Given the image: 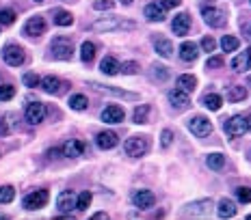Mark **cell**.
I'll return each mask as SVG.
<instances>
[{"instance_id":"cell-1","label":"cell","mask_w":251,"mask_h":220,"mask_svg":"<svg viewBox=\"0 0 251 220\" xmlns=\"http://www.w3.org/2000/svg\"><path fill=\"white\" fill-rule=\"evenodd\" d=\"M137 24L124 18H102L91 24V30L96 33H113V30H134Z\"/></svg>"},{"instance_id":"cell-2","label":"cell","mask_w":251,"mask_h":220,"mask_svg":"<svg viewBox=\"0 0 251 220\" xmlns=\"http://www.w3.org/2000/svg\"><path fill=\"white\" fill-rule=\"evenodd\" d=\"M50 50H52V56H54V59L70 61L72 52H74V44H72V39H67V37H56V39L52 41Z\"/></svg>"},{"instance_id":"cell-3","label":"cell","mask_w":251,"mask_h":220,"mask_svg":"<svg viewBox=\"0 0 251 220\" xmlns=\"http://www.w3.org/2000/svg\"><path fill=\"white\" fill-rule=\"evenodd\" d=\"M201 18L203 22L208 26H212V28H223V26L227 24V15L223 9L219 7H203L201 9Z\"/></svg>"},{"instance_id":"cell-4","label":"cell","mask_w":251,"mask_h":220,"mask_svg":"<svg viewBox=\"0 0 251 220\" xmlns=\"http://www.w3.org/2000/svg\"><path fill=\"white\" fill-rule=\"evenodd\" d=\"M150 149V140L145 138V136H132V138H128L124 143V151L128 155H132V158H141V155H145Z\"/></svg>"},{"instance_id":"cell-5","label":"cell","mask_w":251,"mask_h":220,"mask_svg":"<svg viewBox=\"0 0 251 220\" xmlns=\"http://www.w3.org/2000/svg\"><path fill=\"white\" fill-rule=\"evenodd\" d=\"M223 130H226L227 136H232V138H238V136H243L247 132V117H243V114H234V117L226 119V123H223Z\"/></svg>"},{"instance_id":"cell-6","label":"cell","mask_w":251,"mask_h":220,"mask_svg":"<svg viewBox=\"0 0 251 220\" xmlns=\"http://www.w3.org/2000/svg\"><path fill=\"white\" fill-rule=\"evenodd\" d=\"M188 130L197 136V138H206L212 134V123L210 119H206L203 114H195L193 119H188Z\"/></svg>"},{"instance_id":"cell-7","label":"cell","mask_w":251,"mask_h":220,"mask_svg":"<svg viewBox=\"0 0 251 220\" xmlns=\"http://www.w3.org/2000/svg\"><path fill=\"white\" fill-rule=\"evenodd\" d=\"M48 190H35V192H28L24 198H22V205L24 209H41V207H46V203H48Z\"/></svg>"},{"instance_id":"cell-8","label":"cell","mask_w":251,"mask_h":220,"mask_svg":"<svg viewBox=\"0 0 251 220\" xmlns=\"http://www.w3.org/2000/svg\"><path fill=\"white\" fill-rule=\"evenodd\" d=\"M212 212V201L210 198H203V201H197V203H191V205L184 207L182 216L186 218H201V216H208Z\"/></svg>"},{"instance_id":"cell-9","label":"cell","mask_w":251,"mask_h":220,"mask_svg":"<svg viewBox=\"0 0 251 220\" xmlns=\"http://www.w3.org/2000/svg\"><path fill=\"white\" fill-rule=\"evenodd\" d=\"M2 59H4L7 65L20 67L24 63V50L20 48V45H15V44H9V45H4L2 48Z\"/></svg>"},{"instance_id":"cell-10","label":"cell","mask_w":251,"mask_h":220,"mask_svg":"<svg viewBox=\"0 0 251 220\" xmlns=\"http://www.w3.org/2000/svg\"><path fill=\"white\" fill-rule=\"evenodd\" d=\"M46 104H41V102H33V104H28L26 106V112H24V117H26V121H28L30 125H37L41 123L46 119Z\"/></svg>"},{"instance_id":"cell-11","label":"cell","mask_w":251,"mask_h":220,"mask_svg":"<svg viewBox=\"0 0 251 220\" xmlns=\"http://www.w3.org/2000/svg\"><path fill=\"white\" fill-rule=\"evenodd\" d=\"M76 203H78V197L72 190H63V192H59V197H56V207H59V212H63V214H72Z\"/></svg>"},{"instance_id":"cell-12","label":"cell","mask_w":251,"mask_h":220,"mask_svg":"<svg viewBox=\"0 0 251 220\" xmlns=\"http://www.w3.org/2000/svg\"><path fill=\"white\" fill-rule=\"evenodd\" d=\"M89 87L100 91V93H106V95H117V97H124V99H139L137 93H130V91H124V88H115V87H106V85H100V82H89Z\"/></svg>"},{"instance_id":"cell-13","label":"cell","mask_w":251,"mask_h":220,"mask_svg":"<svg viewBox=\"0 0 251 220\" xmlns=\"http://www.w3.org/2000/svg\"><path fill=\"white\" fill-rule=\"evenodd\" d=\"M132 203H134V207H139V209H150V207H154L156 197L151 190H134Z\"/></svg>"},{"instance_id":"cell-14","label":"cell","mask_w":251,"mask_h":220,"mask_svg":"<svg viewBox=\"0 0 251 220\" xmlns=\"http://www.w3.org/2000/svg\"><path fill=\"white\" fill-rule=\"evenodd\" d=\"M169 102L171 106L177 108V110H186L188 106H191V97H188V91H184V88H174V91H169Z\"/></svg>"},{"instance_id":"cell-15","label":"cell","mask_w":251,"mask_h":220,"mask_svg":"<svg viewBox=\"0 0 251 220\" xmlns=\"http://www.w3.org/2000/svg\"><path fill=\"white\" fill-rule=\"evenodd\" d=\"M24 33L28 37H39L46 33V20L41 18V15H33V18H28V22L24 24Z\"/></svg>"},{"instance_id":"cell-16","label":"cell","mask_w":251,"mask_h":220,"mask_svg":"<svg viewBox=\"0 0 251 220\" xmlns=\"http://www.w3.org/2000/svg\"><path fill=\"white\" fill-rule=\"evenodd\" d=\"M126 117L124 108L117 106V104H111V106H106L102 110V121L104 123H122Z\"/></svg>"},{"instance_id":"cell-17","label":"cell","mask_w":251,"mask_h":220,"mask_svg":"<svg viewBox=\"0 0 251 220\" xmlns=\"http://www.w3.org/2000/svg\"><path fill=\"white\" fill-rule=\"evenodd\" d=\"M171 28L180 37L188 35V30H191V18H188V13H177L174 18V22H171Z\"/></svg>"},{"instance_id":"cell-18","label":"cell","mask_w":251,"mask_h":220,"mask_svg":"<svg viewBox=\"0 0 251 220\" xmlns=\"http://www.w3.org/2000/svg\"><path fill=\"white\" fill-rule=\"evenodd\" d=\"M61 151L65 158H78V155H82V151H85V143H82V140H67V143H63Z\"/></svg>"},{"instance_id":"cell-19","label":"cell","mask_w":251,"mask_h":220,"mask_svg":"<svg viewBox=\"0 0 251 220\" xmlns=\"http://www.w3.org/2000/svg\"><path fill=\"white\" fill-rule=\"evenodd\" d=\"M143 13H145V18H148L150 22H163L165 20V7L163 4H158V2H150L148 7L143 9Z\"/></svg>"},{"instance_id":"cell-20","label":"cell","mask_w":251,"mask_h":220,"mask_svg":"<svg viewBox=\"0 0 251 220\" xmlns=\"http://www.w3.org/2000/svg\"><path fill=\"white\" fill-rule=\"evenodd\" d=\"M96 143H98V147H100V149L106 151V149H113V147L119 143V138H117V134H115V132L106 130V132H100V134H98Z\"/></svg>"},{"instance_id":"cell-21","label":"cell","mask_w":251,"mask_h":220,"mask_svg":"<svg viewBox=\"0 0 251 220\" xmlns=\"http://www.w3.org/2000/svg\"><path fill=\"white\" fill-rule=\"evenodd\" d=\"M154 48L163 59H171V56H174V44H171L169 39H165V37H156Z\"/></svg>"},{"instance_id":"cell-22","label":"cell","mask_w":251,"mask_h":220,"mask_svg":"<svg viewBox=\"0 0 251 220\" xmlns=\"http://www.w3.org/2000/svg\"><path fill=\"white\" fill-rule=\"evenodd\" d=\"M41 88H44L48 95H56V93L63 91V82L56 76H46L44 80H41Z\"/></svg>"},{"instance_id":"cell-23","label":"cell","mask_w":251,"mask_h":220,"mask_svg":"<svg viewBox=\"0 0 251 220\" xmlns=\"http://www.w3.org/2000/svg\"><path fill=\"white\" fill-rule=\"evenodd\" d=\"M100 69H102V73H106V76H115V73L122 71V65L117 63L115 56H104L100 63Z\"/></svg>"},{"instance_id":"cell-24","label":"cell","mask_w":251,"mask_h":220,"mask_svg":"<svg viewBox=\"0 0 251 220\" xmlns=\"http://www.w3.org/2000/svg\"><path fill=\"white\" fill-rule=\"evenodd\" d=\"M197 45L193 44V41H184V44L180 45V59L182 61H186V63H191V61H195L197 59Z\"/></svg>"},{"instance_id":"cell-25","label":"cell","mask_w":251,"mask_h":220,"mask_svg":"<svg viewBox=\"0 0 251 220\" xmlns=\"http://www.w3.org/2000/svg\"><path fill=\"white\" fill-rule=\"evenodd\" d=\"M177 87L180 88H184V91H195L197 88V78L195 76H191V73H182L180 78H177Z\"/></svg>"},{"instance_id":"cell-26","label":"cell","mask_w":251,"mask_h":220,"mask_svg":"<svg viewBox=\"0 0 251 220\" xmlns=\"http://www.w3.org/2000/svg\"><path fill=\"white\" fill-rule=\"evenodd\" d=\"M251 67V63H249V56H247V52H243V54H238V56H234L232 59V69L234 71H247Z\"/></svg>"},{"instance_id":"cell-27","label":"cell","mask_w":251,"mask_h":220,"mask_svg":"<svg viewBox=\"0 0 251 220\" xmlns=\"http://www.w3.org/2000/svg\"><path fill=\"white\" fill-rule=\"evenodd\" d=\"M219 216H221V218H232V216H236V205H234L229 198H223V201L219 203Z\"/></svg>"},{"instance_id":"cell-28","label":"cell","mask_w":251,"mask_h":220,"mask_svg":"<svg viewBox=\"0 0 251 220\" xmlns=\"http://www.w3.org/2000/svg\"><path fill=\"white\" fill-rule=\"evenodd\" d=\"M245 97H247V88H245V87L236 85V87H229V88H227V99H229L232 104L243 102Z\"/></svg>"},{"instance_id":"cell-29","label":"cell","mask_w":251,"mask_h":220,"mask_svg":"<svg viewBox=\"0 0 251 220\" xmlns=\"http://www.w3.org/2000/svg\"><path fill=\"white\" fill-rule=\"evenodd\" d=\"M206 164H208V169H212V171H221L223 166H226V155L223 154H210L206 158Z\"/></svg>"},{"instance_id":"cell-30","label":"cell","mask_w":251,"mask_h":220,"mask_svg":"<svg viewBox=\"0 0 251 220\" xmlns=\"http://www.w3.org/2000/svg\"><path fill=\"white\" fill-rule=\"evenodd\" d=\"M54 24L56 26H72L74 24V18H72V13L65 11V9H56L54 11Z\"/></svg>"},{"instance_id":"cell-31","label":"cell","mask_w":251,"mask_h":220,"mask_svg":"<svg viewBox=\"0 0 251 220\" xmlns=\"http://www.w3.org/2000/svg\"><path fill=\"white\" fill-rule=\"evenodd\" d=\"M80 59L82 63H91L96 59V44H91V41H85L80 48Z\"/></svg>"},{"instance_id":"cell-32","label":"cell","mask_w":251,"mask_h":220,"mask_svg":"<svg viewBox=\"0 0 251 220\" xmlns=\"http://www.w3.org/2000/svg\"><path fill=\"white\" fill-rule=\"evenodd\" d=\"M203 106L208 110H219L223 106V99H221V95H217V93H208V95L203 97Z\"/></svg>"},{"instance_id":"cell-33","label":"cell","mask_w":251,"mask_h":220,"mask_svg":"<svg viewBox=\"0 0 251 220\" xmlns=\"http://www.w3.org/2000/svg\"><path fill=\"white\" fill-rule=\"evenodd\" d=\"M67 104H70L72 110H85L89 106V99L85 95H80V93H76V95L70 97V102H67Z\"/></svg>"},{"instance_id":"cell-34","label":"cell","mask_w":251,"mask_h":220,"mask_svg":"<svg viewBox=\"0 0 251 220\" xmlns=\"http://www.w3.org/2000/svg\"><path fill=\"white\" fill-rule=\"evenodd\" d=\"M238 45H240V41L236 39V37H232V35H226L221 39V48L223 52H236L238 50Z\"/></svg>"},{"instance_id":"cell-35","label":"cell","mask_w":251,"mask_h":220,"mask_svg":"<svg viewBox=\"0 0 251 220\" xmlns=\"http://www.w3.org/2000/svg\"><path fill=\"white\" fill-rule=\"evenodd\" d=\"M148 114H150V106L148 104H143V106H137L134 108V123H145L148 121Z\"/></svg>"},{"instance_id":"cell-36","label":"cell","mask_w":251,"mask_h":220,"mask_svg":"<svg viewBox=\"0 0 251 220\" xmlns=\"http://www.w3.org/2000/svg\"><path fill=\"white\" fill-rule=\"evenodd\" d=\"M89 205H91V192L85 190L78 195V203H76V209L78 212H85V209H89Z\"/></svg>"},{"instance_id":"cell-37","label":"cell","mask_w":251,"mask_h":220,"mask_svg":"<svg viewBox=\"0 0 251 220\" xmlns=\"http://www.w3.org/2000/svg\"><path fill=\"white\" fill-rule=\"evenodd\" d=\"M13 22H15V11L13 9H0V24L11 26Z\"/></svg>"},{"instance_id":"cell-38","label":"cell","mask_w":251,"mask_h":220,"mask_svg":"<svg viewBox=\"0 0 251 220\" xmlns=\"http://www.w3.org/2000/svg\"><path fill=\"white\" fill-rule=\"evenodd\" d=\"M15 198V190L11 186H0V203H11Z\"/></svg>"},{"instance_id":"cell-39","label":"cell","mask_w":251,"mask_h":220,"mask_svg":"<svg viewBox=\"0 0 251 220\" xmlns=\"http://www.w3.org/2000/svg\"><path fill=\"white\" fill-rule=\"evenodd\" d=\"M15 97V87L13 85H0V99L2 102H9V99Z\"/></svg>"},{"instance_id":"cell-40","label":"cell","mask_w":251,"mask_h":220,"mask_svg":"<svg viewBox=\"0 0 251 220\" xmlns=\"http://www.w3.org/2000/svg\"><path fill=\"white\" fill-rule=\"evenodd\" d=\"M22 82H24V87H30V88L41 87V78L37 76V73H24Z\"/></svg>"},{"instance_id":"cell-41","label":"cell","mask_w":251,"mask_h":220,"mask_svg":"<svg viewBox=\"0 0 251 220\" xmlns=\"http://www.w3.org/2000/svg\"><path fill=\"white\" fill-rule=\"evenodd\" d=\"M137 71H139V63L137 61H126L122 65V73H126V76H134Z\"/></svg>"},{"instance_id":"cell-42","label":"cell","mask_w":251,"mask_h":220,"mask_svg":"<svg viewBox=\"0 0 251 220\" xmlns=\"http://www.w3.org/2000/svg\"><path fill=\"white\" fill-rule=\"evenodd\" d=\"M113 7H115V0H96V2H93L96 11H111Z\"/></svg>"},{"instance_id":"cell-43","label":"cell","mask_w":251,"mask_h":220,"mask_svg":"<svg viewBox=\"0 0 251 220\" xmlns=\"http://www.w3.org/2000/svg\"><path fill=\"white\" fill-rule=\"evenodd\" d=\"M171 143H174V132L171 130H163V134H160V145L165 147H171Z\"/></svg>"},{"instance_id":"cell-44","label":"cell","mask_w":251,"mask_h":220,"mask_svg":"<svg viewBox=\"0 0 251 220\" xmlns=\"http://www.w3.org/2000/svg\"><path fill=\"white\" fill-rule=\"evenodd\" d=\"M236 197H238L240 203H251V190H249V188H238Z\"/></svg>"},{"instance_id":"cell-45","label":"cell","mask_w":251,"mask_h":220,"mask_svg":"<svg viewBox=\"0 0 251 220\" xmlns=\"http://www.w3.org/2000/svg\"><path fill=\"white\" fill-rule=\"evenodd\" d=\"M201 48L206 52H214V48H217V41H214L212 37H203V39H201Z\"/></svg>"},{"instance_id":"cell-46","label":"cell","mask_w":251,"mask_h":220,"mask_svg":"<svg viewBox=\"0 0 251 220\" xmlns=\"http://www.w3.org/2000/svg\"><path fill=\"white\" fill-rule=\"evenodd\" d=\"M206 67H208V69H217V67H223V59H221V56H210V59H208V63H206Z\"/></svg>"},{"instance_id":"cell-47","label":"cell","mask_w":251,"mask_h":220,"mask_svg":"<svg viewBox=\"0 0 251 220\" xmlns=\"http://www.w3.org/2000/svg\"><path fill=\"white\" fill-rule=\"evenodd\" d=\"M154 76L158 78V80H167V78H169V71H167V67L156 65V67H154Z\"/></svg>"},{"instance_id":"cell-48","label":"cell","mask_w":251,"mask_h":220,"mask_svg":"<svg viewBox=\"0 0 251 220\" xmlns=\"http://www.w3.org/2000/svg\"><path fill=\"white\" fill-rule=\"evenodd\" d=\"M160 4H163L165 9H176L177 4H180V0H160Z\"/></svg>"},{"instance_id":"cell-49","label":"cell","mask_w":251,"mask_h":220,"mask_svg":"<svg viewBox=\"0 0 251 220\" xmlns=\"http://www.w3.org/2000/svg\"><path fill=\"white\" fill-rule=\"evenodd\" d=\"M7 134H9V125H7V121L0 119V136H7Z\"/></svg>"},{"instance_id":"cell-50","label":"cell","mask_w":251,"mask_h":220,"mask_svg":"<svg viewBox=\"0 0 251 220\" xmlns=\"http://www.w3.org/2000/svg\"><path fill=\"white\" fill-rule=\"evenodd\" d=\"M93 218H108V216L104 212H98V214H93Z\"/></svg>"},{"instance_id":"cell-51","label":"cell","mask_w":251,"mask_h":220,"mask_svg":"<svg viewBox=\"0 0 251 220\" xmlns=\"http://www.w3.org/2000/svg\"><path fill=\"white\" fill-rule=\"evenodd\" d=\"M247 130H249V132H251V114H249V117H247Z\"/></svg>"},{"instance_id":"cell-52","label":"cell","mask_w":251,"mask_h":220,"mask_svg":"<svg viewBox=\"0 0 251 220\" xmlns=\"http://www.w3.org/2000/svg\"><path fill=\"white\" fill-rule=\"evenodd\" d=\"M122 2H124V4H132L134 0H122Z\"/></svg>"},{"instance_id":"cell-53","label":"cell","mask_w":251,"mask_h":220,"mask_svg":"<svg viewBox=\"0 0 251 220\" xmlns=\"http://www.w3.org/2000/svg\"><path fill=\"white\" fill-rule=\"evenodd\" d=\"M247 56H249V63H251V48L247 50Z\"/></svg>"},{"instance_id":"cell-54","label":"cell","mask_w":251,"mask_h":220,"mask_svg":"<svg viewBox=\"0 0 251 220\" xmlns=\"http://www.w3.org/2000/svg\"><path fill=\"white\" fill-rule=\"evenodd\" d=\"M35 2H44V0H35Z\"/></svg>"},{"instance_id":"cell-55","label":"cell","mask_w":251,"mask_h":220,"mask_svg":"<svg viewBox=\"0 0 251 220\" xmlns=\"http://www.w3.org/2000/svg\"><path fill=\"white\" fill-rule=\"evenodd\" d=\"M247 82H249V85H251V76H249V80H247Z\"/></svg>"},{"instance_id":"cell-56","label":"cell","mask_w":251,"mask_h":220,"mask_svg":"<svg viewBox=\"0 0 251 220\" xmlns=\"http://www.w3.org/2000/svg\"><path fill=\"white\" fill-rule=\"evenodd\" d=\"M247 218H249V220H251V214H249V216H247Z\"/></svg>"},{"instance_id":"cell-57","label":"cell","mask_w":251,"mask_h":220,"mask_svg":"<svg viewBox=\"0 0 251 220\" xmlns=\"http://www.w3.org/2000/svg\"><path fill=\"white\" fill-rule=\"evenodd\" d=\"M0 26H2V24H0Z\"/></svg>"}]
</instances>
